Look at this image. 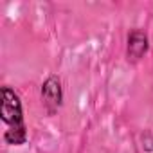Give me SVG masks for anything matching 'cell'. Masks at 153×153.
Returning <instances> with one entry per match:
<instances>
[{
  "label": "cell",
  "instance_id": "3957f363",
  "mask_svg": "<svg viewBox=\"0 0 153 153\" xmlns=\"http://www.w3.org/2000/svg\"><path fill=\"white\" fill-rule=\"evenodd\" d=\"M146 49H148V40H146V36H144L142 33H139V31L131 33V36L128 38V52H130V56L140 58V56L146 52Z\"/></svg>",
  "mask_w": 153,
  "mask_h": 153
},
{
  "label": "cell",
  "instance_id": "7a4b0ae2",
  "mask_svg": "<svg viewBox=\"0 0 153 153\" xmlns=\"http://www.w3.org/2000/svg\"><path fill=\"white\" fill-rule=\"evenodd\" d=\"M42 94H43V99H45V105L54 110L59 106L61 103V87H59V81L56 78H49L45 83H43V88H42Z\"/></svg>",
  "mask_w": 153,
  "mask_h": 153
},
{
  "label": "cell",
  "instance_id": "6da1fadb",
  "mask_svg": "<svg viewBox=\"0 0 153 153\" xmlns=\"http://www.w3.org/2000/svg\"><path fill=\"white\" fill-rule=\"evenodd\" d=\"M2 121L7 126L4 139L9 144H24L27 139L25 124H24V115H22V105L18 96L9 88H2Z\"/></svg>",
  "mask_w": 153,
  "mask_h": 153
}]
</instances>
